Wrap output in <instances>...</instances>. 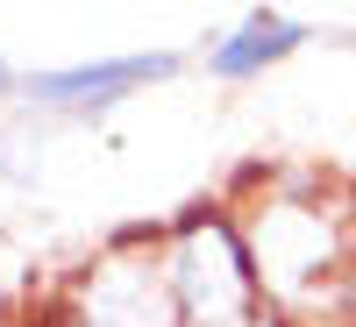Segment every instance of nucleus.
Returning <instances> with one entry per match:
<instances>
[{"label": "nucleus", "instance_id": "obj_4", "mask_svg": "<svg viewBox=\"0 0 356 327\" xmlns=\"http://www.w3.org/2000/svg\"><path fill=\"white\" fill-rule=\"evenodd\" d=\"M186 72L178 50H129V57H93V65H57V72H29L22 78V100L57 107V114H107L150 85H171Z\"/></svg>", "mask_w": 356, "mask_h": 327}, {"label": "nucleus", "instance_id": "obj_2", "mask_svg": "<svg viewBox=\"0 0 356 327\" xmlns=\"http://www.w3.org/2000/svg\"><path fill=\"white\" fill-rule=\"evenodd\" d=\"M157 263H164L178 327H285V313L264 299V285H257L243 221H235V206H221V199L186 206V214L164 228Z\"/></svg>", "mask_w": 356, "mask_h": 327}, {"label": "nucleus", "instance_id": "obj_5", "mask_svg": "<svg viewBox=\"0 0 356 327\" xmlns=\"http://www.w3.org/2000/svg\"><path fill=\"white\" fill-rule=\"evenodd\" d=\"M314 28L300 15H278V8H250L235 28H221L214 43H207V72L228 78V85H243V78H264L271 65H285V57H300L307 50Z\"/></svg>", "mask_w": 356, "mask_h": 327}, {"label": "nucleus", "instance_id": "obj_3", "mask_svg": "<svg viewBox=\"0 0 356 327\" xmlns=\"http://www.w3.org/2000/svg\"><path fill=\"white\" fill-rule=\"evenodd\" d=\"M157 242H164L157 228L114 235V242L93 256V271L65 292L72 327H178V306H171Z\"/></svg>", "mask_w": 356, "mask_h": 327}, {"label": "nucleus", "instance_id": "obj_6", "mask_svg": "<svg viewBox=\"0 0 356 327\" xmlns=\"http://www.w3.org/2000/svg\"><path fill=\"white\" fill-rule=\"evenodd\" d=\"M8 93H22V78H15V65H8V57H0V100H8Z\"/></svg>", "mask_w": 356, "mask_h": 327}, {"label": "nucleus", "instance_id": "obj_1", "mask_svg": "<svg viewBox=\"0 0 356 327\" xmlns=\"http://www.w3.org/2000/svg\"><path fill=\"white\" fill-rule=\"evenodd\" d=\"M235 221L285 327H356V199L314 171H278L257 178V199Z\"/></svg>", "mask_w": 356, "mask_h": 327}]
</instances>
